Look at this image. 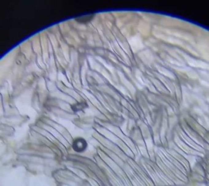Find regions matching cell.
Instances as JSON below:
<instances>
[{
  "mask_svg": "<svg viewBox=\"0 0 209 186\" xmlns=\"http://www.w3.org/2000/svg\"><path fill=\"white\" fill-rule=\"evenodd\" d=\"M87 144L84 138H77L73 142L72 147L77 152H82L86 150Z\"/></svg>",
  "mask_w": 209,
  "mask_h": 186,
  "instance_id": "cell-1",
  "label": "cell"
},
{
  "mask_svg": "<svg viewBox=\"0 0 209 186\" xmlns=\"http://www.w3.org/2000/svg\"><path fill=\"white\" fill-rule=\"evenodd\" d=\"M87 106V104L86 102H81L75 104L73 105H72V109L73 110V111H80L83 110L84 108H86Z\"/></svg>",
  "mask_w": 209,
  "mask_h": 186,
  "instance_id": "cell-3",
  "label": "cell"
},
{
  "mask_svg": "<svg viewBox=\"0 0 209 186\" xmlns=\"http://www.w3.org/2000/svg\"><path fill=\"white\" fill-rule=\"evenodd\" d=\"M95 16V14H88L87 15L79 16L75 18V20L80 23H87L90 21Z\"/></svg>",
  "mask_w": 209,
  "mask_h": 186,
  "instance_id": "cell-2",
  "label": "cell"
}]
</instances>
